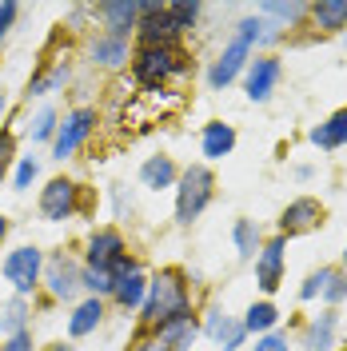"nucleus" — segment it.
<instances>
[{
    "label": "nucleus",
    "mask_w": 347,
    "mask_h": 351,
    "mask_svg": "<svg viewBox=\"0 0 347 351\" xmlns=\"http://www.w3.org/2000/svg\"><path fill=\"white\" fill-rule=\"evenodd\" d=\"M48 287H52V295H72L80 287V271L64 256H56V260L48 263Z\"/></svg>",
    "instance_id": "obj_14"
},
{
    "label": "nucleus",
    "mask_w": 347,
    "mask_h": 351,
    "mask_svg": "<svg viewBox=\"0 0 347 351\" xmlns=\"http://www.w3.org/2000/svg\"><path fill=\"white\" fill-rule=\"evenodd\" d=\"M276 319H280V311H276L272 304H256L252 311H248V319H243V331H267Z\"/></svg>",
    "instance_id": "obj_26"
},
{
    "label": "nucleus",
    "mask_w": 347,
    "mask_h": 351,
    "mask_svg": "<svg viewBox=\"0 0 347 351\" xmlns=\"http://www.w3.org/2000/svg\"><path fill=\"white\" fill-rule=\"evenodd\" d=\"M116 260H124V240L120 232H96L88 243V267H104L108 271Z\"/></svg>",
    "instance_id": "obj_8"
},
{
    "label": "nucleus",
    "mask_w": 347,
    "mask_h": 351,
    "mask_svg": "<svg viewBox=\"0 0 347 351\" xmlns=\"http://www.w3.org/2000/svg\"><path fill=\"white\" fill-rule=\"evenodd\" d=\"M100 315H104V307H100V300L92 295V300H84V304L72 311V319H68V331H72V335H88V331L100 324Z\"/></svg>",
    "instance_id": "obj_19"
},
{
    "label": "nucleus",
    "mask_w": 347,
    "mask_h": 351,
    "mask_svg": "<svg viewBox=\"0 0 347 351\" xmlns=\"http://www.w3.org/2000/svg\"><path fill=\"white\" fill-rule=\"evenodd\" d=\"M236 247H239V256H243V260H252V256H256V232H252V223H248V219H239V223H236Z\"/></svg>",
    "instance_id": "obj_29"
},
{
    "label": "nucleus",
    "mask_w": 347,
    "mask_h": 351,
    "mask_svg": "<svg viewBox=\"0 0 347 351\" xmlns=\"http://www.w3.org/2000/svg\"><path fill=\"white\" fill-rule=\"evenodd\" d=\"M48 351H72V348H48Z\"/></svg>",
    "instance_id": "obj_43"
},
{
    "label": "nucleus",
    "mask_w": 347,
    "mask_h": 351,
    "mask_svg": "<svg viewBox=\"0 0 347 351\" xmlns=\"http://www.w3.org/2000/svg\"><path fill=\"white\" fill-rule=\"evenodd\" d=\"M208 335H216L219 343H224V351H236L239 339H243V324H232L228 315L212 311V319H208Z\"/></svg>",
    "instance_id": "obj_17"
},
{
    "label": "nucleus",
    "mask_w": 347,
    "mask_h": 351,
    "mask_svg": "<svg viewBox=\"0 0 347 351\" xmlns=\"http://www.w3.org/2000/svg\"><path fill=\"white\" fill-rule=\"evenodd\" d=\"M80 284L92 287V291H96V300H100L104 291H112V287H116V280H112V271H104V267H88L84 276H80Z\"/></svg>",
    "instance_id": "obj_27"
},
{
    "label": "nucleus",
    "mask_w": 347,
    "mask_h": 351,
    "mask_svg": "<svg viewBox=\"0 0 347 351\" xmlns=\"http://www.w3.org/2000/svg\"><path fill=\"white\" fill-rule=\"evenodd\" d=\"M236 40H243L248 48H252V40H263V24L260 21H243L239 24V36Z\"/></svg>",
    "instance_id": "obj_33"
},
{
    "label": "nucleus",
    "mask_w": 347,
    "mask_h": 351,
    "mask_svg": "<svg viewBox=\"0 0 347 351\" xmlns=\"http://www.w3.org/2000/svg\"><path fill=\"white\" fill-rule=\"evenodd\" d=\"M176 68H184L180 52H172V48H144L140 60H136V80L148 84V88H156L168 72H176Z\"/></svg>",
    "instance_id": "obj_4"
},
{
    "label": "nucleus",
    "mask_w": 347,
    "mask_h": 351,
    "mask_svg": "<svg viewBox=\"0 0 347 351\" xmlns=\"http://www.w3.org/2000/svg\"><path fill=\"white\" fill-rule=\"evenodd\" d=\"M104 21H108L112 36L124 40V32L136 28V21H140V4L136 0H112V4H104Z\"/></svg>",
    "instance_id": "obj_12"
},
{
    "label": "nucleus",
    "mask_w": 347,
    "mask_h": 351,
    "mask_svg": "<svg viewBox=\"0 0 347 351\" xmlns=\"http://www.w3.org/2000/svg\"><path fill=\"white\" fill-rule=\"evenodd\" d=\"M243 60H248V44H243V40H232L228 48H224V56L212 64V84H216V88L232 84V80H236V72L243 68Z\"/></svg>",
    "instance_id": "obj_9"
},
{
    "label": "nucleus",
    "mask_w": 347,
    "mask_h": 351,
    "mask_svg": "<svg viewBox=\"0 0 347 351\" xmlns=\"http://www.w3.org/2000/svg\"><path fill=\"white\" fill-rule=\"evenodd\" d=\"M140 40H144V48H168L176 36V28L172 21H168V8L164 4H140Z\"/></svg>",
    "instance_id": "obj_5"
},
{
    "label": "nucleus",
    "mask_w": 347,
    "mask_h": 351,
    "mask_svg": "<svg viewBox=\"0 0 347 351\" xmlns=\"http://www.w3.org/2000/svg\"><path fill=\"white\" fill-rule=\"evenodd\" d=\"M160 339L168 343L172 351H184L188 343L195 339V324H192V315H184V319H172V324H164L160 328Z\"/></svg>",
    "instance_id": "obj_20"
},
{
    "label": "nucleus",
    "mask_w": 347,
    "mask_h": 351,
    "mask_svg": "<svg viewBox=\"0 0 347 351\" xmlns=\"http://www.w3.org/2000/svg\"><path fill=\"white\" fill-rule=\"evenodd\" d=\"M52 128H56V112L44 108L40 116H36V128H32V136H36V140H48V136H52Z\"/></svg>",
    "instance_id": "obj_32"
},
{
    "label": "nucleus",
    "mask_w": 347,
    "mask_h": 351,
    "mask_svg": "<svg viewBox=\"0 0 347 351\" xmlns=\"http://www.w3.org/2000/svg\"><path fill=\"white\" fill-rule=\"evenodd\" d=\"M256 351H287V339L283 335H263L260 343H256Z\"/></svg>",
    "instance_id": "obj_37"
},
{
    "label": "nucleus",
    "mask_w": 347,
    "mask_h": 351,
    "mask_svg": "<svg viewBox=\"0 0 347 351\" xmlns=\"http://www.w3.org/2000/svg\"><path fill=\"white\" fill-rule=\"evenodd\" d=\"M331 335H335V311H327V315H320V324H311V331H307V348H331Z\"/></svg>",
    "instance_id": "obj_24"
},
{
    "label": "nucleus",
    "mask_w": 347,
    "mask_h": 351,
    "mask_svg": "<svg viewBox=\"0 0 347 351\" xmlns=\"http://www.w3.org/2000/svg\"><path fill=\"white\" fill-rule=\"evenodd\" d=\"M263 12H267V16H287V21H296V16L304 12V4H263Z\"/></svg>",
    "instance_id": "obj_34"
},
{
    "label": "nucleus",
    "mask_w": 347,
    "mask_h": 351,
    "mask_svg": "<svg viewBox=\"0 0 347 351\" xmlns=\"http://www.w3.org/2000/svg\"><path fill=\"white\" fill-rule=\"evenodd\" d=\"M331 276H335V271H315V276H311V280H307V284L300 287V295H304V300H311V295H320V291H327V284H331Z\"/></svg>",
    "instance_id": "obj_30"
},
{
    "label": "nucleus",
    "mask_w": 347,
    "mask_h": 351,
    "mask_svg": "<svg viewBox=\"0 0 347 351\" xmlns=\"http://www.w3.org/2000/svg\"><path fill=\"white\" fill-rule=\"evenodd\" d=\"M4 351H32V335H28V331H16V335H8Z\"/></svg>",
    "instance_id": "obj_35"
},
{
    "label": "nucleus",
    "mask_w": 347,
    "mask_h": 351,
    "mask_svg": "<svg viewBox=\"0 0 347 351\" xmlns=\"http://www.w3.org/2000/svg\"><path fill=\"white\" fill-rule=\"evenodd\" d=\"M311 144H320V148H339V144H347V108L335 112L327 124H320V128L311 132Z\"/></svg>",
    "instance_id": "obj_16"
},
{
    "label": "nucleus",
    "mask_w": 347,
    "mask_h": 351,
    "mask_svg": "<svg viewBox=\"0 0 347 351\" xmlns=\"http://www.w3.org/2000/svg\"><path fill=\"white\" fill-rule=\"evenodd\" d=\"M144 351H172L164 339H152V343H144Z\"/></svg>",
    "instance_id": "obj_41"
},
{
    "label": "nucleus",
    "mask_w": 347,
    "mask_h": 351,
    "mask_svg": "<svg viewBox=\"0 0 347 351\" xmlns=\"http://www.w3.org/2000/svg\"><path fill=\"white\" fill-rule=\"evenodd\" d=\"M311 12H315L320 28H344L347 24V0H320Z\"/></svg>",
    "instance_id": "obj_22"
},
{
    "label": "nucleus",
    "mask_w": 347,
    "mask_h": 351,
    "mask_svg": "<svg viewBox=\"0 0 347 351\" xmlns=\"http://www.w3.org/2000/svg\"><path fill=\"white\" fill-rule=\"evenodd\" d=\"M4 236H8V219L0 216V240H4Z\"/></svg>",
    "instance_id": "obj_42"
},
{
    "label": "nucleus",
    "mask_w": 347,
    "mask_h": 351,
    "mask_svg": "<svg viewBox=\"0 0 347 351\" xmlns=\"http://www.w3.org/2000/svg\"><path fill=\"white\" fill-rule=\"evenodd\" d=\"M144 291H148V284H144L140 271H132V276H124V280H116V287H112V295H116L124 307L144 304Z\"/></svg>",
    "instance_id": "obj_21"
},
{
    "label": "nucleus",
    "mask_w": 347,
    "mask_h": 351,
    "mask_svg": "<svg viewBox=\"0 0 347 351\" xmlns=\"http://www.w3.org/2000/svg\"><path fill=\"white\" fill-rule=\"evenodd\" d=\"M92 124H96V112L92 108H80L72 112L64 124H60V132H56V144H52V156L56 160H64V156H72L76 148H80V140H84L88 132H92Z\"/></svg>",
    "instance_id": "obj_6"
},
{
    "label": "nucleus",
    "mask_w": 347,
    "mask_h": 351,
    "mask_svg": "<svg viewBox=\"0 0 347 351\" xmlns=\"http://www.w3.org/2000/svg\"><path fill=\"white\" fill-rule=\"evenodd\" d=\"M0 112H4V96H0Z\"/></svg>",
    "instance_id": "obj_44"
},
{
    "label": "nucleus",
    "mask_w": 347,
    "mask_h": 351,
    "mask_svg": "<svg viewBox=\"0 0 347 351\" xmlns=\"http://www.w3.org/2000/svg\"><path fill=\"white\" fill-rule=\"evenodd\" d=\"M0 331H8V335L24 331V304H21V300H16V304H8L4 311H0Z\"/></svg>",
    "instance_id": "obj_28"
},
{
    "label": "nucleus",
    "mask_w": 347,
    "mask_h": 351,
    "mask_svg": "<svg viewBox=\"0 0 347 351\" xmlns=\"http://www.w3.org/2000/svg\"><path fill=\"white\" fill-rule=\"evenodd\" d=\"M16 21V4H0V36L8 32V24Z\"/></svg>",
    "instance_id": "obj_39"
},
{
    "label": "nucleus",
    "mask_w": 347,
    "mask_h": 351,
    "mask_svg": "<svg viewBox=\"0 0 347 351\" xmlns=\"http://www.w3.org/2000/svg\"><path fill=\"white\" fill-rule=\"evenodd\" d=\"M32 180H36V164H32V160H24L21 168H16V188H28Z\"/></svg>",
    "instance_id": "obj_36"
},
{
    "label": "nucleus",
    "mask_w": 347,
    "mask_h": 351,
    "mask_svg": "<svg viewBox=\"0 0 347 351\" xmlns=\"http://www.w3.org/2000/svg\"><path fill=\"white\" fill-rule=\"evenodd\" d=\"M140 180H144V188H168L176 180V168L168 156H152L144 168H140Z\"/></svg>",
    "instance_id": "obj_18"
},
{
    "label": "nucleus",
    "mask_w": 347,
    "mask_h": 351,
    "mask_svg": "<svg viewBox=\"0 0 347 351\" xmlns=\"http://www.w3.org/2000/svg\"><path fill=\"white\" fill-rule=\"evenodd\" d=\"M4 276H8V284L16 287L21 295H28L36 287V280H40V252L36 247H16L4 260Z\"/></svg>",
    "instance_id": "obj_3"
},
{
    "label": "nucleus",
    "mask_w": 347,
    "mask_h": 351,
    "mask_svg": "<svg viewBox=\"0 0 347 351\" xmlns=\"http://www.w3.org/2000/svg\"><path fill=\"white\" fill-rule=\"evenodd\" d=\"M320 204L315 199H296L287 212H283V219H280V228L287 232V236H296V232H307V228H315L320 223Z\"/></svg>",
    "instance_id": "obj_11"
},
{
    "label": "nucleus",
    "mask_w": 347,
    "mask_h": 351,
    "mask_svg": "<svg viewBox=\"0 0 347 351\" xmlns=\"http://www.w3.org/2000/svg\"><path fill=\"white\" fill-rule=\"evenodd\" d=\"M195 16H200V4H195V0H180V4H168V21H172L176 32L192 28Z\"/></svg>",
    "instance_id": "obj_25"
},
{
    "label": "nucleus",
    "mask_w": 347,
    "mask_h": 351,
    "mask_svg": "<svg viewBox=\"0 0 347 351\" xmlns=\"http://www.w3.org/2000/svg\"><path fill=\"white\" fill-rule=\"evenodd\" d=\"M184 315H188V291H184V284H180V276L164 271L156 284H148L144 319H148V324H156V328H164V324L184 319Z\"/></svg>",
    "instance_id": "obj_1"
},
{
    "label": "nucleus",
    "mask_w": 347,
    "mask_h": 351,
    "mask_svg": "<svg viewBox=\"0 0 347 351\" xmlns=\"http://www.w3.org/2000/svg\"><path fill=\"white\" fill-rule=\"evenodd\" d=\"M232 148H236V132L228 124H208L204 128V156L208 160H224Z\"/></svg>",
    "instance_id": "obj_15"
},
{
    "label": "nucleus",
    "mask_w": 347,
    "mask_h": 351,
    "mask_svg": "<svg viewBox=\"0 0 347 351\" xmlns=\"http://www.w3.org/2000/svg\"><path fill=\"white\" fill-rule=\"evenodd\" d=\"M64 76H68V68H52L44 80H36V84H32V96H44V92H52L56 84H64Z\"/></svg>",
    "instance_id": "obj_31"
},
{
    "label": "nucleus",
    "mask_w": 347,
    "mask_h": 351,
    "mask_svg": "<svg viewBox=\"0 0 347 351\" xmlns=\"http://www.w3.org/2000/svg\"><path fill=\"white\" fill-rule=\"evenodd\" d=\"M8 160H12V136H0V176L8 168Z\"/></svg>",
    "instance_id": "obj_40"
},
{
    "label": "nucleus",
    "mask_w": 347,
    "mask_h": 351,
    "mask_svg": "<svg viewBox=\"0 0 347 351\" xmlns=\"http://www.w3.org/2000/svg\"><path fill=\"white\" fill-rule=\"evenodd\" d=\"M347 295V280L344 276H331V284H327V300H344Z\"/></svg>",
    "instance_id": "obj_38"
},
{
    "label": "nucleus",
    "mask_w": 347,
    "mask_h": 351,
    "mask_svg": "<svg viewBox=\"0 0 347 351\" xmlns=\"http://www.w3.org/2000/svg\"><path fill=\"white\" fill-rule=\"evenodd\" d=\"M280 271H283V240H272L260 252V287L263 291L280 287Z\"/></svg>",
    "instance_id": "obj_13"
},
{
    "label": "nucleus",
    "mask_w": 347,
    "mask_h": 351,
    "mask_svg": "<svg viewBox=\"0 0 347 351\" xmlns=\"http://www.w3.org/2000/svg\"><path fill=\"white\" fill-rule=\"evenodd\" d=\"M344 260H347V252H344Z\"/></svg>",
    "instance_id": "obj_45"
},
{
    "label": "nucleus",
    "mask_w": 347,
    "mask_h": 351,
    "mask_svg": "<svg viewBox=\"0 0 347 351\" xmlns=\"http://www.w3.org/2000/svg\"><path fill=\"white\" fill-rule=\"evenodd\" d=\"M276 80H280V64L276 60H252V68H248V96L252 100H267Z\"/></svg>",
    "instance_id": "obj_10"
},
{
    "label": "nucleus",
    "mask_w": 347,
    "mask_h": 351,
    "mask_svg": "<svg viewBox=\"0 0 347 351\" xmlns=\"http://www.w3.org/2000/svg\"><path fill=\"white\" fill-rule=\"evenodd\" d=\"M76 208V184L72 180H52L40 196V212L48 219H68Z\"/></svg>",
    "instance_id": "obj_7"
},
{
    "label": "nucleus",
    "mask_w": 347,
    "mask_h": 351,
    "mask_svg": "<svg viewBox=\"0 0 347 351\" xmlns=\"http://www.w3.org/2000/svg\"><path fill=\"white\" fill-rule=\"evenodd\" d=\"M96 60H100V64H124V60H128V44L116 40V36L96 40Z\"/></svg>",
    "instance_id": "obj_23"
},
{
    "label": "nucleus",
    "mask_w": 347,
    "mask_h": 351,
    "mask_svg": "<svg viewBox=\"0 0 347 351\" xmlns=\"http://www.w3.org/2000/svg\"><path fill=\"white\" fill-rule=\"evenodd\" d=\"M212 199V172L208 168H188L180 176V196H176V219L192 223Z\"/></svg>",
    "instance_id": "obj_2"
}]
</instances>
